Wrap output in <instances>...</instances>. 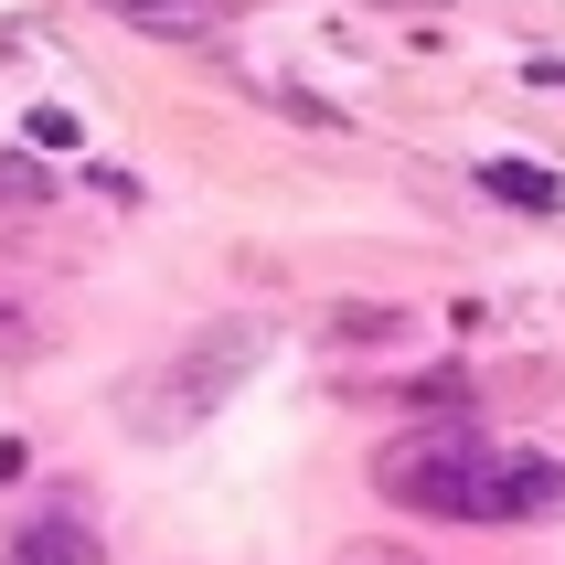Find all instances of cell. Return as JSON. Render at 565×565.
Returning a JSON list of instances; mask_svg holds the SVG:
<instances>
[{
  "label": "cell",
  "mask_w": 565,
  "mask_h": 565,
  "mask_svg": "<svg viewBox=\"0 0 565 565\" xmlns=\"http://www.w3.org/2000/svg\"><path fill=\"white\" fill-rule=\"evenodd\" d=\"M96 11L150 32V43H214V32H235V0H96Z\"/></svg>",
  "instance_id": "4"
},
{
  "label": "cell",
  "mask_w": 565,
  "mask_h": 565,
  "mask_svg": "<svg viewBox=\"0 0 565 565\" xmlns=\"http://www.w3.org/2000/svg\"><path fill=\"white\" fill-rule=\"evenodd\" d=\"M256 363H267V320H256V310H224V320H203L171 363H150V374L128 384V395H118V427H128V438H192L224 395H246Z\"/></svg>",
  "instance_id": "1"
},
{
  "label": "cell",
  "mask_w": 565,
  "mask_h": 565,
  "mask_svg": "<svg viewBox=\"0 0 565 565\" xmlns=\"http://www.w3.org/2000/svg\"><path fill=\"white\" fill-rule=\"evenodd\" d=\"M32 352H54V320L32 310L22 288H0V363H32Z\"/></svg>",
  "instance_id": "7"
},
{
  "label": "cell",
  "mask_w": 565,
  "mask_h": 565,
  "mask_svg": "<svg viewBox=\"0 0 565 565\" xmlns=\"http://www.w3.org/2000/svg\"><path fill=\"white\" fill-rule=\"evenodd\" d=\"M22 139H32V160H43V150H75V118H64V107H32Z\"/></svg>",
  "instance_id": "11"
},
{
  "label": "cell",
  "mask_w": 565,
  "mask_h": 565,
  "mask_svg": "<svg viewBox=\"0 0 565 565\" xmlns=\"http://www.w3.org/2000/svg\"><path fill=\"white\" fill-rule=\"evenodd\" d=\"M480 192L491 203H523V214H565V182L534 171V160H480Z\"/></svg>",
  "instance_id": "6"
},
{
  "label": "cell",
  "mask_w": 565,
  "mask_h": 565,
  "mask_svg": "<svg viewBox=\"0 0 565 565\" xmlns=\"http://www.w3.org/2000/svg\"><path fill=\"white\" fill-rule=\"evenodd\" d=\"M480 523H565V459L512 448L480 470Z\"/></svg>",
  "instance_id": "3"
},
{
  "label": "cell",
  "mask_w": 565,
  "mask_h": 565,
  "mask_svg": "<svg viewBox=\"0 0 565 565\" xmlns=\"http://www.w3.org/2000/svg\"><path fill=\"white\" fill-rule=\"evenodd\" d=\"M43 203H54V171L32 150H0V214H43Z\"/></svg>",
  "instance_id": "8"
},
{
  "label": "cell",
  "mask_w": 565,
  "mask_h": 565,
  "mask_svg": "<svg viewBox=\"0 0 565 565\" xmlns=\"http://www.w3.org/2000/svg\"><path fill=\"white\" fill-rule=\"evenodd\" d=\"M395 406H416V416H459V406H470V374H459V363H438V374H406V384H395Z\"/></svg>",
  "instance_id": "9"
},
{
  "label": "cell",
  "mask_w": 565,
  "mask_h": 565,
  "mask_svg": "<svg viewBox=\"0 0 565 565\" xmlns=\"http://www.w3.org/2000/svg\"><path fill=\"white\" fill-rule=\"evenodd\" d=\"M331 565H427V555H416V544H384V534H363V544H342Z\"/></svg>",
  "instance_id": "12"
},
{
  "label": "cell",
  "mask_w": 565,
  "mask_h": 565,
  "mask_svg": "<svg viewBox=\"0 0 565 565\" xmlns=\"http://www.w3.org/2000/svg\"><path fill=\"white\" fill-rule=\"evenodd\" d=\"M0 565H107V544H96V523H86V512H32V523H22V534H11V544H0Z\"/></svg>",
  "instance_id": "5"
},
{
  "label": "cell",
  "mask_w": 565,
  "mask_h": 565,
  "mask_svg": "<svg viewBox=\"0 0 565 565\" xmlns=\"http://www.w3.org/2000/svg\"><path fill=\"white\" fill-rule=\"evenodd\" d=\"M480 470H491V459H480V438L448 416V427H427V438H395V448H384V459H374V491H384L395 512L480 523Z\"/></svg>",
  "instance_id": "2"
},
{
  "label": "cell",
  "mask_w": 565,
  "mask_h": 565,
  "mask_svg": "<svg viewBox=\"0 0 565 565\" xmlns=\"http://www.w3.org/2000/svg\"><path fill=\"white\" fill-rule=\"evenodd\" d=\"M406 331V310H384V299H342L331 310V342H395Z\"/></svg>",
  "instance_id": "10"
}]
</instances>
